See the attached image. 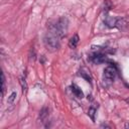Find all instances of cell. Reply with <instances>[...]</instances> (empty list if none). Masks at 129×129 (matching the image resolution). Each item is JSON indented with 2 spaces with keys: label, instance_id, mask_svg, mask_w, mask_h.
Segmentation results:
<instances>
[{
  "label": "cell",
  "instance_id": "obj_1",
  "mask_svg": "<svg viewBox=\"0 0 129 129\" xmlns=\"http://www.w3.org/2000/svg\"><path fill=\"white\" fill-rule=\"evenodd\" d=\"M68 25H69L68 19L66 17H61L54 24L49 26V31L55 33L59 38H61L66 35V32L68 30Z\"/></svg>",
  "mask_w": 129,
  "mask_h": 129
},
{
  "label": "cell",
  "instance_id": "obj_2",
  "mask_svg": "<svg viewBox=\"0 0 129 129\" xmlns=\"http://www.w3.org/2000/svg\"><path fill=\"white\" fill-rule=\"evenodd\" d=\"M59 37L51 32V31H48L45 36H44V39H43V42H44V45L46 47L47 50L49 51H56L58 48H59Z\"/></svg>",
  "mask_w": 129,
  "mask_h": 129
},
{
  "label": "cell",
  "instance_id": "obj_3",
  "mask_svg": "<svg viewBox=\"0 0 129 129\" xmlns=\"http://www.w3.org/2000/svg\"><path fill=\"white\" fill-rule=\"evenodd\" d=\"M116 77V70L113 67H107L104 70V81L112 83Z\"/></svg>",
  "mask_w": 129,
  "mask_h": 129
},
{
  "label": "cell",
  "instance_id": "obj_4",
  "mask_svg": "<svg viewBox=\"0 0 129 129\" xmlns=\"http://www.w3.org/2000/svg\"><path fill=\"white\" fill-rule=\"evenodd\" d=\"M105 59H106V56L103 53H101L100 51H97L90 56V60L94 63H101V62L105 61Z\"/></svg>",
  "mask_w": 129,
  "mask_h": 129
},
{
  "label": "cell",
  "instance_id": "obj_5",
  "mask_svg": "<svg viewBox=\"0 0 129 129\" xmlns=\"http://www.w3.org/2000/svg\"><path fill=\"white\" fill-rule=\"evenodd\" d=\"M116 20H117V18H115V17L105 16L104 22H105V24H106L108 27H110V28H113V27H116Z\"/></svg>",
  "mask_w": 129,
  "mask_h": 129
},
{
  "label": "cell",
  "instance_id": "obj_6",
  "mask_svg": "<svg viewBox=\"0 0 129 129\" xmlns=\"http://www.w3.org/2000/svg\"><path fill=\"white\" fill-rule=\"evenodd\" d=\"M127 26H128V22H127V20L125 18H117V20H116V27L117 28L123 30Z\"/></svg>",
  "mask_w": 129,
  "mask_h": 129
},
{
  "label": "cell",
  "instance_id": "obj_7",
  "mask_svg": "<svg viewBox=\"0 0 129 129\" xmlns=\"http://www.w3.org/2000/svg\"><path fill=\"white\" fill-rule=\"evenodd\" d=\"M71 88H72V91H73V93H74V95H75L76 97H78V98H80V99H82V98L84 97V93H83V91H82L77 85L73 84Z\"/></svg>",
  "mask_w": 129,
  "mask_h": 129
},
{
  "label": "cell",
  "instance_id": "obj_8",
  "mask_svg": "<svg viewBox=\"0 0 129 129\" xmlns=\"http://www.w3.org/2000/svg\"><path fill=\"white\" fill-rule=\"evenodd\" d=\"M79 40H80V38H79V35H78V34L73 35V37H71V39L69 40V46H70L71 48L77 47V45H78V43H79Z\"/></svg>",
  "mask_w": 129,
  "mask_h": 129
},
{
  "label": "cell",
  "instance_id": "obj_9",
  "mask_svg": "<svg viewBox=\"0 0 129 129\" xmlns=\"http://www.w3.org/2000/svg\"><path fill=\"white\" fill-rule=\"evenodd\" d=\"M47 116H48V109H47V108H42L41 111H40V113H39V118H40V120H42V121L45 120Z\"/></svg>",
  "mask_w": 129,
  "mask_h": 129
},
{
  "label": "cell",
  "instance_id": "obj_10",
  "mask_svg": "<svg viewBox=\"0 0 129 129\" xmlns=\"http://www.w3.org/2000/svg\"><path fill=\"white\" fill-rule=\"evenodd\" d=\"M113 8V4L110 0H105L104 1V10L105 12H108L109 10H111Z\"/></svg>",
  "mask_w": 129,
  "mask_h": 129
},
{
  "label": "cell",
  "instance_id": "obj_11",
  "mask_svg": "<svg viewBox=\"0 0 129 129\" xmlns=\"http://www.w3.org/2000/svg\"><path fill=\"white\" fill-rule=\"evenodd\" d=\"M19 83L21 85V88H22V92H26L27 91V84L25 82V79L23 77H20L19 78Z\"/></svg>",
  "mask_w": 129,
  "mask_h": 129
},
{
  "label": "cell",
  "instance_id": "obj_12",
  "mask_svg": "<svg viewBox=\"0 0 129 129\" xmlns=\"http://www.w3.org/2000/svg\"><path fill=\"white\" fill-rule=\"evenodd\" d=\"M16 96H17L16 92H12V93L10 94V96L8 97V99H7V103H8V104H13L14 100L16 99Z\"/></svg>",
  "mask_w": 129,
  "mask_h": 129
},
{
  "label": "cell",
  "instance_id": "obj_13",
  "mask_svg": "<svg viewBox=\"0 0 129 129\" xmlns=\"http://www.w3.org/2000/svg\"><path fill=\"white\" fill-rule=\"evenodd\" d=\"M88 115L91 117V119L93 120V121H95V115H96V109L94 108V107H91L90 109H89V111H88Z\"/></svg>",
  "mask_w": 129,
  "mask_h": 129
},
{
  "label": "cell",
  "instance_id": "obj_14",
  "mask_svg": "<svg viewBox=\"0 0 129 129\" xmlns=\"http://www.w3.org/2000/svg\"><path fill=\"white\" fill-rule=\"evenodd\" d=\"M80 75H81V77H82V78H84V79H85L87 82H91V77L89 76V74H88V73H85V72L81 71Z\"/></svg>",
  "mask_w": 129,
  "mask_h": 129
},
{
  "label": "cell",
  "instance_id": "obj_15",
  "mask_svg": "<svg viewBox=\"0 0 129 129\" xmlns=\"http://www.w3.org/2000/svg\"><path fill=\"white\" fill-rule=\"evenodd\" d=\"M29 60L30 61H34L35 60V50L33 48L30 49V51H29Z\"/></svg>",
  "mask_w": 129,
  "mask_h": 129
},
{
  "label": "cell",
  "instance_id": "obj_16",
  "mask_svg": "<svg viewBox=\"0 0 129 129\" xmlns=\"http://www.w3.org/2000/svg\"><path fill=\"white\" fill-rule=\"evenodd\" d=\"M125 127L126 128H129V124H125Z\"/></svg>",
  "mask_w": 129,
  "mask_h": 129
}]
</instances>
